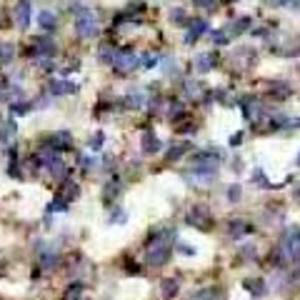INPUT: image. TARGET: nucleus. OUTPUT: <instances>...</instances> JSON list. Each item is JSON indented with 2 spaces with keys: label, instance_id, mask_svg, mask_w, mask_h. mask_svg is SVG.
<instances>
[{
  "label": "nucleus",
  "instance_id": "nucleus-1",
  "mask_svg": "<svg viewBox=\"0 0 300 300\" xmlns=\"http://www.w3.org/2000/svg\"><path fill=\"white\" fill-rule=\"evenodd\" d=\"M218 160H220V150H218V148L205 150V153H198V155L193 158L190 173L198 175V178H215V173H218Z\"/></svg>",
  "mask_w": 300,
  "mask_h": 300
},
{
  "label": "nucleus",
  "instance_id": "nucleus-2",
  "mask_svg": "<svg viewBox=\"0 0 300 300\" xmlns=\"http://www.w3.org/2000/svg\"><path fill=\"white\" fill-rule=\"evenodd\" d=\"M75 28L80 33V38H95L98 35V18L93 10H80L75 13Z\"/></svg>",
  "mask_w": 300,
  "mask_h": 300
},
{
  "label": "nucleus",
  "instance_id": "nucleus-3",
  "mask_svg": "<svg viewBox=\"0 0 300 300\" xmlns=\"http://www.w3.org/2000/svg\"><path fill=\"white\" fill-rule=\"evenodd\" d=\"M283 255L293 263L300 260V228H288L283 235Z\"/></svg>",
  "mask_w": 300,
  "mask_h": 300
},
{
  "label": "nucleus",
  "instance_id": "nucleus-4",
  "mask_svg": "<svg viewBox=\"0 0 300 300\" xmlns=\"http://www.w3.org/2000/svg\"><path fill=\"white\" fill-rule=\"evenodd\" d=\"M170 250H173V248H170V240H153V245L148 248V255H145V258H148L150 265L158 268V265H165V263H168Z\"/></svg>",
  "mask_w": 300,
  "mask_h": 300
},
{
  "label": "nucleus",
  "instance_id": "nucleus-5",
  "mask_svg": "<svg viewBox=\"0 0 300 300\" xmlns=\"http://www.w3.org/2000/svg\"><path fill=\"white\" fill-rule=\"evenodd\" d=\"M185 220H188L193 228H198V230H210V228H213V218H210L208 208H203V205H195V208L188 213Z\"/></svg>",
  "mask_w": 300,
  "mask_h": 300
},
{
  "label": "nucleus",
  "instance_id": "nucleus-6",
  "mask_svg": "<svg viewBox=\"0 0 300 300\" xmlns=\"http://www.w3.org/2000/svg\"><path fill=\"white\" fill-rule=\"evenodd\" d=\"M113 68H115L120 75H125V73H133V70L138 68V55H135L133 50H123V53H118V55H115V60H113Z\"/></svg>",
  "mask_w": 300,
  "mask_h": 300
},
{
  "label": "nucleus",
  "instance_id": "nucleus-7",
  "mask_svg": "<svg viewBox=\"0 0 300 300\" xmlns=\"http://www.w3.org/2000/svg\"><path fill=\"white\" fill-rule=\"evenodd\" d=\"M48 143L53 145V150H65V148L73 145V138H70L68 130H60V133H53V135L48 138Z\"/></svg>",
  "mask_w": 300,
  "mask_h": 300
},
{
  "label": "nucleus",
  "instance_id": "nucleus-8",
  "mask_svg": "<svg viewBox=\"0 0 300 300\" xmlns=\"http://www.w3.org/2000/svg\"><path fill=\"white\" fill-rule=\"evenodd\" d=\"M228 233H230V238H243V235H248V233H253V225L248 223V220H230V225H228Z\"/></svg>",
  "mask_w": 300,
  "mask_h": 300
},
{
  "label": "nucleus",
  "instance_id": "nucleus-9",
  "mask_svg": "<svg viewBox=\"0 0 300 300\" xmlns=\"http://www.w3.org/2000/svg\"><path fill=\"white\" fill-rule=\"evenodd\" d=\"M205 30H208V20H203V18L193 20V23H190V33L185 35V43H188V45H190V43H195V40H198Z\"/></svg>",
  "mask_w": 300,
  "mask_h": 300
},
{
  "label": "nucleus",
  "instance_id": "nucleus-10",
  "mask_svg": "<svg viewBox=\"0 0 300 300\" xmlns=\"http://www.w3.org/2000/svg\"><path fill=\"white\" fill-rule=\"evenodd\" d=\"M78 85L75 83H68V80H50V95H68V93H75Z\"/></svg>",
  "mask_w": 300,
  "mask_h": 300
},
{
  "label": "nucleus",
  "instance_id": "nucleus-11",
  "mask_svg": "<svg viewBox=\"0 0 300 300\" xmlns=\"http://www.w3.org/2000/svg\"><path fill=\"white\" fill-rule=\"evenodd\" d=\"M15 23L20 25V28H28V23H30V3H28V0H23V3L15 8Z\"/></svg>",
  "mask_w": 300,
  "mask_h": 300
},
{
  "label": "nucleus",
  "instance_id": "nucleus-12",
  "mask_svg": "<svg viewBox=\"0 0 300 300\" xmlns=\"http://www.w3.org/2000/svg\"><path fill=\"white\" fill-rule=\"evenodd\" d=\"M160 150V140L153 135V133H143V153L145 155H153Z\"/></svg>",
  "mask_w": 300,
  "mask_h": 300
},
{
  "label": "nucleus",
  "instance_id": "nucleus-13",
  "mask_svg": "<svg viewBox=\"0 0 300 300\" xmlns=\"http://www.w3.org/2000/svg\"><path fill=\"white\" fill-rule=\"evenodd\" d=\"M38 23H40V28H43V30L53 33V30H55V25H58V18H55L50 10H43V13H38Z\"/></svg>",
  "mask_w": 300,
  "mask_h": 300
},
{
  "label": "nucleus",
  "instance_id": "nucleus-14",
  "mask_svg": "<svg viewBox=\"0 0 300 300\" xmlns=\"http://www.w3.org/2000/svg\"><path fill=\"white\" fill-rule=\"evenodd\" d=\"M45 168H48V173H50V175H55V178H68V165H65L60 158L50 160Z\"/></svg>",
  "mask_w": 300,
  "mask_h": 300
},
{
  "label": "nucleus",
  "instance_id": "nucleus-15",
  "mask_svg": "<svg viewBox=\"0 0 300 300\" xmlns=\"http://www.w3.org/2000/svg\"><path fill=\"white\" fill-rule=\"evenodd\" d=\"M213 63H215V53H203V55L195 60V70H198V73H208V70L213 68Z\"/></svg>",
  "mask_w": 300,
  "mask_h": 300
},
{
  "label": "nucleus",
  "instance_id": "nucleus-16",
  "mask_svg": "<svg viewBox=\"0 0 300 300\" xmlns=\"http://www.w3.org/2000/svg\"><path fill=\"white\" fill-rule=\"evenodd\" d=\"M190 300H223V293L218 288H205V290H198Z\"/></svg>",
  "mask_w": 300,
  "mask_h": 300
},
{
  "label": "nucleus",
  "instance_id": "nucleus-17",
  "mask_svg": "<svg viewBox=\"0 0 300 300\" xmlns=\"http://www.w3.org/2000/svg\"><path fill=\"white\" fill-rule=\"evenodd\" d=\"M185 150H190V143H180V145H170L168 150V160H178Z\"/></svg>",
  "mask_w": 300,
  "mask_h": 300
},
{
  "label": "nucleus",
  "instance_id": "nucleus-18",
  "mask_svg": "<svg viewBox=\"0 0 300 300\" xmlns=\"http://www.w3.org/2000/svg\"><path fill=\"white\" fill-rule=\"evenodd\" d=\"M243 285H245V288H248V290H255V295H258V298H260V295H265V293H268V285H265V283H263V280H245V283H243Z\"/></svg>",
  "mask_w": 300,
  "mask_h": 300
},
{
  "label": "nucleus",
  "instance_id": "nucleus-19",
  "mask_svg": "<svg viewBox=\"0 0 300 300\" xmlns=\"http://www.w3.org/2000/svg\"><path fill=\"white\" fill-rule=\"evenodd\" d=\"M15 55V48L10 43H0V63H10Z\"/></svg>",
  "mask_w": 300,
  "mask_h": 300
},
{
  "label": "nucleus",
  "instance_id": "nucleus-20",
  "mask_svg": "<svg viewBox=\"0 0 300 300\" xmlns=\"http://www.w3.org/2000/svg\"><path fill=\"white\" fill-rule=\"evenodd\" d=\"M248 28H250V18H240V20H235V23L230 25V30H233L230 35H240V33H245Z\"/></svg>",
  "mask_w": 300,
  "mask_h": 300
},
{
  "label": "nucleus",
  "instance_id": "nucleus-21",
  "mask_svg": "<svg viewBox=\"0 0 300 300\" xmlns=\"http://www.w3.org/2000/svg\"><path fill=\"white\" fill-rule=\"evenodd\" d=\"M75 198H78V185H75V183H68V185L63 188L60 200H63V203H68V200H75Z\"/></svg>",
  "mask_w": 300,
  "mask_h": 300
},
{
  "label": "nucleus",
  "instance_id": "nucleus-22",
  "mask_svg": "<svg viewBox=\"0 0 300 300\" xmlns=\"http://www.w3.org/2000/svg\"><path fill=\"white\" fill-rule=\"evenodd\" d=\"M115 55H118V50H115L113 45H103V48H100V60H105V63H110V65H113Z\"/></svg>",
  "mask_w": 300,
  "mask_h": 300
},
{
  "label": "nucleus",
  "instance_id": "nucleus-23",
  "mask_svg": "<svg viewBox=\"0 0 300 300\" xmlns=\"http://www.w3.org/2000/svg\"><path fill=\"white\" fill-rule=\"evenodd\" d=\"M125 105H128V108H140V105H143V93H138V90L128 93V98H125Z\"/></svg>",
  "mask_w": 300,
  "mask_h": 300
},
{
  "label": "nucleus",
  "instance_id": "nucleus-24",
  "mask_svg": "<svg viewBox=\"0 0 300 300\" xmlns=\"http://www.w3.org/2000/svg\"><path fill=\"white\" fill-rule=\"evenodd\" d=\"M175 293H178V280H170V278L163 280V295H165V298H173Z\"/></svg>",
  "mask_w": 300,
  "mask_h": 300
},
{
  "label": "nucleus",
  "instance_id": "nucleus-25",
  "mask_svg": "<svg viewBox=\"0 0 300 300\" xmlns=\"http://www.w3.org/2000/svg\"><path fill=\"white\" fill-rule=\"evenodd\" d=\"M80 293H83V285H80V283H75V285H70V288H68L65 300H80Z\"/></svg>",
  "mask_w": 300,
  "mask_h": 300
},
{
  "label": "nucleus",
  "instance_id": "nucleus-26",
  "mask_svg": "<svg viewBox=\"0 0 300 300\" xmlns=\"http://www.w3.org/2000/svg\"><path fill=\"white\" fill-rule=\"evenodd\" d=\"M228 38H230L228 30H215V33H213V43H215V45H225Z\"/></svg>",
  "mask_w": 300,
  "mask_h": 300
},
{
  "label": "nucleus",
  "instance_id": "nucleus-27",
  "mask_svg": "<svg viewBox=\"0 0 300 300\" xmlns=\"http://www.w3.org/2000/svg\"><path fill=\"white\" fill-rule=\"evenodd\" d=\"M30 110V103H13L10 105V113H15V115H25Z\"/></svg>",
  "mask_w": 300,
  "mask_h": 300
},
{
  "label": "nucleus",
  "instance_id": "nucleus-28",
  "mask_svg": "<svg viewBox=\"0 0 300 300\" xmlns=\"http://www.w3.org/2000/svg\"><path fill=\"white\" fill-rule=\"evenodd\" d=\"M228 200H230V203H238V200H240V185H230V188H228Z\"/></svg>",
  "mask_w": 300,
  "mask_h": 300
},
{
  "label": "nucleus",
  "instance_id": "nucleus-29",
  "mask_svg": "<svg viewBox=\"0 0 300 300\" xmlns=\"http://www.w3.org/2000/svg\"><path fill=\"white\" fill-rule=\"evenodd\" d=\"M103 140H105V138H103V133H95V135H93V138L88 140V145H90L93 150H98V148L103 145Z\"/></svg>",
  "mask_w": 300,
  "mask_h": 300
},
{
  "label": "nucleus",
  "instance_id": "nucleus-30",
  "mask_svg": "<svg viewBox=\"0 0 300 300\" xmlns=\"http://www.w3.org/2000/svg\"><path fill=\"white\" fill-rule=\"evenodd\" d=\"M180 115H183V105H180V103H170V118L178 120Z\"/></svg>",
  "mask_w": 300,
  "mask_h": 300
},
{
  "label": "nucleus",
  "instance_id": "nucleus-31",
  "mask_svg": "<svg viewBox=\"0 0 300 300\" xmlns=\"http://www.w3.org/2000/svg\"><path fill=\"white\" fill-rule=\"evenodd\" d=\"M170 20H173V23H185V13L178 8V10H173V13H170Z\"/></svg>",
  "mask_w": 300,
  "mask_h": 300
},
{
  "label": "nucleus",
  "instance_id": "nucleus-32",
  "mask_svg": "<svg viewBox=\"0 0 300 300\" xmlns=\"http://www.w3.org/2000/svg\"><path fill=\"white\" fill-rule=\"evenodd\" d=\"M193 3H195L198 8H208V10L215 8V0H193Z\"/></svg>",
  "mask_w": 300,
  "mask_h": 300
},
{
  "label": "nucleus",
  "instance_id": "nucleus-33",
  "mask_svg": "<svg viewBox=\"0 0 300 300\" xmlns=\"http://www.w3.org/2000/svg\"><path fill=\"white\" fill-rule=\"evenodd\" d=\"M143 65H148V68L158 65V55H145V58H143Z\"/></svg>",
  "mask_w": 300,
  "mask_h": 300
},
{
  "label": "nucleus",
  "instance_id": "nucleus-34",
  "mask_svg": "<svg viewBox=\"0 0 300 300\" xmlns=\"http://www.w3.org/2000/svg\"><path fill=\"white\" fill-rule=\"evenodd\" d=\"M195 90H198V85H195V83H190V80H188V83H185V93H188V95H198V93H195Z\"/></svg>",
  "mask_w": 300,
  "mask_h": 300
},
{
  "label": "nucleus",
  "instance_id": "nucleus-35",
  "mask_svg": "<svg viewBox=\"0 0 300 300\" xmlns=\"http://www.w3.org/2000/svg\"><path fill=\"white\" fill-rule=\"evenodd\" d=\"M270 5H293V0H270Z\"/></svg>",
  "mask_w": 300,
  "mask_h": 300
},
{
  "label": "nucleus",
  "instance_id": "nucleus-36",
  "mask_svg": "<svg viewBox=\"0 0 300 300\" xmlns=\"http://www.w3.org/2000/svg\"><path fill=\"white\" fill-rule=\"evenodd\" d=\"M180 250H183L185 255H195V248H190V245H183V243H180Z\"/></svg>",
  "mask_w": 300,
  "mask_h": 300
},
{
  "label": "nucleus",
  "instance_id": "nucleus-37",
  "mask_svg": "<svg viewBox=\"0 0 300 300\" xmlns=\"http://www.w3.org/2000/svg\"><path fill=\"white\" fill-rule=\"evenodd\" d=\"M240 140H243V135H240V133H238V135H235V138H230V145H240Z\"/></svg>",
  "mask_w": 300,
  "mask_h": 300
},
{
  "label": "nucleus",
  "instance_id": "nucleus-38",
  "mask_svg": "<svg viewBox=\"0 0 300 300\" xmlns=\"http://www.w3.org/2000/svg\"><path fill=\"white\" fill-rule=\"evenodd\" d=\"M295 165H300V155H298V158H295Z\"/></svg>",
  "mask_w": 300,
  "mask_h": 300
},
{
  "label": "nucleus",
  "instance_id": "nucleus-39",
  "mask_svg": "<svg viewBox=\"0 0 300 300\" xmlns=\"http://www.w3.org/2000/svg\"><path fill=\"white\" fill-rule=\"evenodd\" d=\"M0 100H3V93H0Z\"/></svg>",
  "mask_w": 300,
  "mask_h": 300
}]
</instances>
